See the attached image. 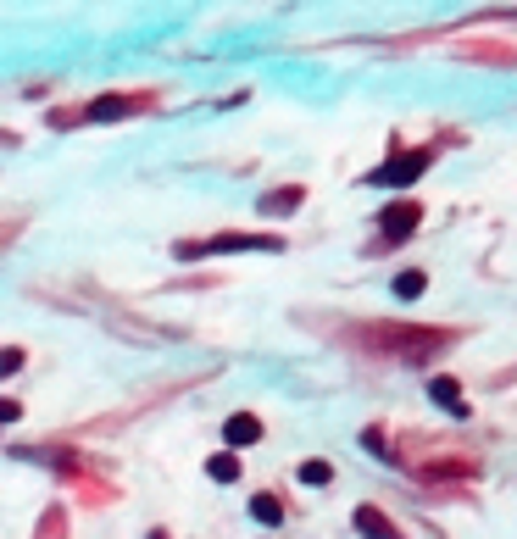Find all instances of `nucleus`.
Wrapping results in <instances>:
<instances>
[{"instance_id":"f257e3e1","label":"nucleus","mask_w":517,"mask_h":539,"mask_svg":"<svg viewBox=\"0 0 517 539\" xmlns=\"http://www.w3.org/2000/svg\"><path fill=\"white\" fill-rule=\"evenodd\" d=\"M367 334H378L390 351H401L406 362H423V356H434V351H445L450 345V334H440V328H390V323H378V328H367Z\"/></svg>"},{"instance_id":"f03ea898","label":"nucleus","mask_w":517,"mask_h":539,"mask_svg":"<svg viewBox=\"0 0 517 539\" xmlns=\"http://www.w3.org/2000/svg\"><path fill=\"white\" fill-rule=\"evenodd\" d=\"M229 250H284V239H278V234H217V239H206V245L184 239L178 256L195 262V256H229Z\"/></svg>"},{"instance_id":"7ed1b4c3","label":"nucleus","mask_w":517,"mask_h":539,"mask_svg":"<svg viewBox=\"0 0 517 539\" xmlns=\"http://www.w3.org/2000/svg\"><path fill=\"white\" fill-rule=\"evenodd\" d=\"M423 173H429V150H406V156H395L390 167H373L367 184H378V189H401V184L423 178Z\"/></svg>"},{"instance_id":"20e7f679","label":"nucleus","mask_w":517,"mask_h":539,"mask_svg":"<svg viewBox=\"0 0 517 539\" xmlns=\"http://www.w3.org/2000/svg\"><path fill=\"white\" fill-rule=\"evenodd\" d=\"M417 223H423V206H417V201H395V206H384V217H378V239L401 245Z\"/></svg>"},{"instance_id":"39448f33","label":"nucleus","mask_w":517,"mask_h":539,"mask_svg":"<svg viewBox=\"0 0 517 539\" xmlns=\"http://www.w3.org/2000/svg\"><path fill=\"white\" fill-rule=\"evenodd\" d=\"M128 112H150V94H101V101L84 112V122H117Z\"/></svg>"},{"instance_id":"423d86ee","label":"nucleus","mask_w":517,"mask_h":539,"mask_svg":"<svg viewBox=\"0 0 517 539\" xmlns=\"http://www.w3.org/2000/svg\"><path fill=\"white\" fill-rule=\"evenodd\" d=\"M357 534H362V539H406L390 517L378 512V506H357Z\"/></svg>"},{"instance_id":"0eeeda50","label":"nucleus","mask_w":517,"mask_h":539,"mask_svg":"<svg viewBox=\"0 0 517 539\" xmlns=\"http://www.w3.org/2000/svg\"><path fill=\"white\" fill-rule=\"evenodd\" d=\"M222 439H229L234 451H245V445H256V439H262V423H256L250 411H234V418L222 423Z\"/></svg>"},{"instance_id":"6e6552de","label":"nucleus","mask_w":517,"mask_h":539,"mask_svg":"<svg viewBox=\"0 0 517 539\" xmlns=\"http://www.w3.org/2000/svg\"><path fill=\"white\" fill-rule=\"evenodd\" d=\"M301 201H306V189L301 184H284V189H268V195H262V211L268 217H289Z\"/></svg>"},{"instance_id":"1a4fd4ad","label":"nucleus","mask_w":517,"mask_h":539,"mask_svg":"<svg viewBox=\"0 0 517 539\" xmlns=\"http://www.w3.org/2000/svg\"><path fill=\"white\" fill-rule=\"evenodd\" d=\"M429 395H434V406L450 411V418H467V400H462V390H457V378H434Z\"/></svg>"},{"instance_id":"9d476101","label":"nucleus","mask_w":517,"mask_h":539,"mask_svg":"<svg viewBox=\"0 0 517 539\" xmlns=\"http://www.w3.org/2000/svg\"><path fill=\"white\" fill-rule=\"evenodd\" d=\"M250 517L262 523V528H278V523H284V500H278V495H256V500H250Z\"/></svg>"},{"instance_id":"9b49d317","label":"nucleus","mask_w":517,"mask_h":539,"mask_svg":"<svg viewBox=\"0 0 517 539\" xmlns=\"http://www.w3.org/2000/svg\"><path fill=\"white\" fill-rule=\"evenodd\" d=\"M206 472H212L217 484H234V479H240V456H234V451H222V456L206 462Z\"/></svg>"},{"instance_id":"f8f14e48","label":"nucleus","mask_w":517,"mask_h":539,"mask_svg":"<svg viewBox=\"0 0 517 539\" xmlns=\"http://www.w3.org/2000/svg\"><path fill=\"white\" fill-rule=\"evenodd\" d=\"M423 290H429V278H423V273H401V278H395V295H401V301H417Z\"/></svg>"},{"instance_id":"ddd939ff","label":"nucleus","mask_w":517,"mask_h":539,"mask_svg":"<svg viewBox=\"0 0 517 539\" xmlns=\"http://www.w3.org/2000/svg\"><path fill=\"white\" fill-rule=\"evenodd\" d=\"M329 479H334L329 462H301V484H329Z\"/></svg>"},{"instance_id":"4468645a","label":"nucleus","mask_w":517,"mask_h":539,"mask_svg":"<svg viewBox=\"0 0 517 539\" xmlns=\"http://www.w3.org/2000/svg\"><path fill=\"white\" fill-rule=\"evenodd\" d=\"M23 367V345H0V378H12Z\"/></svg>"},{"instance_id":"2eb2a0df","label":"nucleus","mask_w":517,"mask_h":539,"mask_svg":"<svg viewBox=\"0 0 517 539\" xmlns=\"http://www.w3.org/2000/svg\"><path fill=\"white\" fill-rule=\"evenodd\" d=\"M23 418V406L17 400H6V395H0V423H17Z\"/></svg>"},{"instance_id":"dca6fc26","label":"nucleus","mask_w":517,"mask_h":539,"mask_svg":"<svg viewBox=\"0 0 517 539\" xmlns=\"http://www.w3.org/2000/svg\"><path fill=\"white\" fill-rule=\"evenodd\" d=\"M145 539H168V528H150V534H145Z\"/></svg>"}]
</instances>
